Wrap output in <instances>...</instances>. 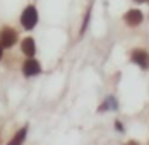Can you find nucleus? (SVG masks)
I'll list each match as a JSON object with an SVG mask.
<instances>
[{
  "mask_svg": "<svg viewBox=\"0 0 149 145\" xmlns=\"http://www.w3.org/2000/svg\"><path fill=\"white\" fill-rule=\"evenodd\" d=\"M38 22V12L34 7H26L24 12L21 15V24L24 26L26 29H33Z\"/></svg>",
  "mask_w": 149,
  "mask_h": 145,
  "instance_id": "1",
  "label": "nucleus"
},
{
  "mask_svg": "<svg viewBox=\"0 0 149 145\" xmlns=\"http://www.w3.org/2000/svg\"><path fill=\"white\" fill-rule=\"evenodd\" d=\"M15 39H17V34H15L14 29H10V28L2 29V32H0V46L10 48V46H14Z\"/></svg>",
  "mask_w": 149,
  "mask_h": 145,
  "instance_id": "2",
  "label": "nucleus"
},
{
  "mask_svg": "<svg viewBox=\"0 0 149 145\" xmlns=\"http://www.w3.org/2000/svg\"><path fill=\"white\" fill-rule=\"evenodd\" d=\"M22 72H24L26 77H33V75H38V73L41 72V67H40V63L36 60H28L22 65Z\"/></svg>",
  "mask_w": 149,
  "mask_h": 145,
  "instance_id": "3",
  "label": "nucleus"
},
{
  "mask_svg": "<svg viewBox=\"0 0 149 145\" xmlns=\"http://www.w3.org/2000/svg\"><path fill=\"white\" fill-rule=\"evenodd\" d=\"M132 60H134L137 65H141L142 68H148L149 65V57L146 51H142V50H135L134 53H132Z\"/></svg>",
  "mask_w": 149,
  "mask_h": 145,
  "instance_id": "4",
  "label": "nucleus"
},
{
  "mask_svg": "<svg viewBox=\"0 0 149 145\" xmlns=\"http://www.w3.org/2000/svg\"><path fill=\"white\" fill-rule=\"evenodd\" d=\"M125 22L129 26H137L142 22V12L141 10H129L125 14Z\"/></svg>",
  "mask_w": 149,
  "mask_h": 145,
  "instance_id": "5",
  "label": "nucleus"
},
{
  "mask_svg": "<svg viewBox=\"0 0 149 145\" xmlns=\"http://www.w3.org/2000/svg\"><path fill=\"white\" fill-rule=\"evenodd\" d=\"M22 51H24L28 57H33V55H34L36 48H34V41H33V38H26V39L22 41Z\"/></svg>",
  "mask_w": 149,
  "mask_h": 145,
  "instance_id": "6",
  "label": "nucleus"
},
{
  "mask_svg": "<svg viewBox=\"0 0 149 145\" xmlns=\"http://www.w3.org/2000/svg\"><path fill=\"white\" fill-rule=\"evenodd\" d=\"M26 133H28V128H21V130L14 135V138H12L7 145H22L24 138H26Z\"/></svg>",
  "mask_w": 149,
  "mask_h": 145,
  "instance_id": "7",
  "label": "nucleus"
},
{
  "mask_svg": "<svg viewBox=\"0 0 149 145\" xmlns=\"http://www.w3.org/2000/svg\"><path fill=\"white\" fill-rule=\"evenodd\" d=\"M0 58H2V48H0Z\"/></svg>",
  "mask_w": 149,
  "mask_h": 145,
  "instance_id": "8",
  "label": "nucleus"
}]
</instances>
